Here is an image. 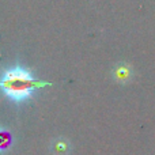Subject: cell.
Here are the masks:
<instances>
[{
  "label": "cell",
  "instance_id": "1",
  "mask_svg": "<svg viewBox=\"0 0 155 155\" xmlns=\"http://www.w3.org/2000/svg\"><path fill=\"white\" fill-rule=\"evenodd\" d=\"M44 86H48V83L34 79L30 71L22 67L10 68L0 78V88L14 102L26 101L33 95L34 90Z\"/></svg>",
  "mask_w": 155,
  "mask_h": 155
},
{
  "label": "cell",
  "instance_id": "2",
  "mask_svg": "<svg viewBox=\"0 0 155 155\" xmlns=\"http://www.w3.org/2000/svg\"><path fill=\"white\" fill-rule=\"evenodd\" d=\"M11 146V135L5 129L0 128V153L8 150Z\"/></svg>",
  "mask_w": 155,
  "mask_h": 155
},
{
  "label": "cell",
  "instance_id": "3",
  "mask_svg": "<svg viewBox=\"0 0 155 155\" xmlns=\"http://www.w3.org/2000/svg\"><path fill=\"white\" fill-rule=\"evenodd\" d=\"M53 151L56 155H67L70 151V144L65 143L64 140H57L53 144Z\"/></svg>",
  "mask_w": 155,
  "mask_h": 155
},
{
  "label": "cell",
  "instance_id": "4",
  "mask_svg": "<svg viewBox=\"0 0 155 155\" xmlns=\"http://www.w3.org/2000/svg\"><path fill=\"white\" fill-rule=\"evenodd\" d=\"M127 75H128V72L127 71H124V68H121V70H118L117 71V78H120V79H125Z\"/></svg>",
  "mask_w": 155,
  "mask_h": 155
}]
</instances>
